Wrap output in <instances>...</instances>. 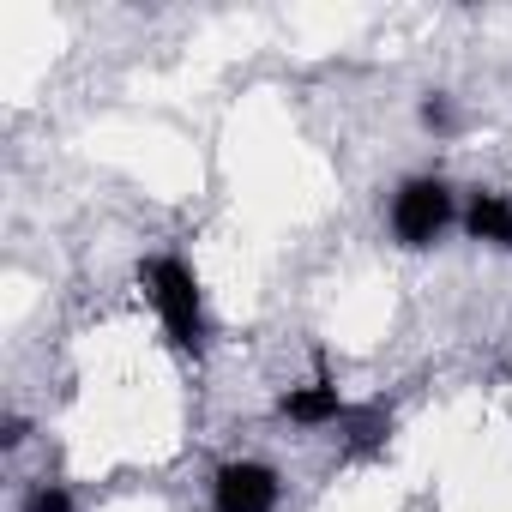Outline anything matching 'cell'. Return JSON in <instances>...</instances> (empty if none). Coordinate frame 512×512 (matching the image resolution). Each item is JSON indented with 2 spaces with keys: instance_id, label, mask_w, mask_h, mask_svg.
I'll return each instance as SVG.
<instances>
[{
  "instance_id": "cell-1",
  "label": "cell",
  "mask_w": 512,
  "mask_h": 512,
  "mask_svg": "<svg viewBox=\"0 0 512 512\" xmlns=\"http://www.w3.org/2000/svg\"><path fill=\"white\" fill-rule=\"evenodd\" d=\"M139 284L151 296V308L163 314V332L175 350L199 356L205 350V302H199V278L187 260H175V253H163V260H145L139 266Z\"/></svg>"
},
{
  "instance_id": "cell-2",
  "label": "cell",
  "mask_w": 512,
  "mask_h": 512,
  "mask_svg": "<svg viewBox=\"0 0 512 512\" xmlns=\"http://www.w3.org/2000/svg\"><path fill=\"white\" fill-rule=\"evenodd\" d=\"M452 223V187L440 175H416L392 193V235L404 247H428Z\"/></svg>"
},
{
  "instance_id": "cell-3",
  "label": "cell",
  "mask_w": 512,
  "mask_h": 512,
  "mask_svg": "<svg viewBox=\"0 0 512 512\" xmlns=\"http://www.w3.org/2000/svg\"><path fill=\"white\" fill-rule=\"evenodd\" d=\"M278 506V470L272 464H223L211 482V512H272Z\"/></svg>"
},
{
  "instance_id": "cell-4",
  "label": "cell",
  "mask_w": 512,
  "mask_h": 512,
  "mask_svg": "<svg viewBox=\"0 0 512 512\" xmlns=\"http://www.w3.org/2000/svg\"><path fill=\"white\" fill-rule=\"evenodd\" d=\"M464 229H470L476 241H488V247H512V199H506V193H494V187L470 193Z\"/></svg>"
},
{
  "instance_id": "cell-5",
  "label": "cell",
  "mask_w": 512,
  "mask_h": 512,
  "mask_svg": "<svg viewBox=\"0 0 512 512\" xmlns=\"http://www.w3.org/2000/svg\"><path fill=\"white\" fill-rule=\"evenodd\" d=\"M278 410H284L290 422H308V428H314V422H344V416H350V404L338 398V386H332V380L302 386V392H284V404H278Z\"/></svg>"
},
{
  "instance_id": "cell-6",
  "label": "cell",
  "mask_w": 512,
  "mask_h": 512,
  "mask_svg": "<svg viewBox=\"0 0 512 512\" xmlns=\"http://www.w3.org/2000/svg\"><path fill=\"white\" fill-rule=\"evenodd\" d=\"M25 512H73V494H67L61 482H37V488L25 494Z\"/></svg>"
},
{
  "instance_id": "cell-7",
  "label": "cell",
  "mask_w": 512,
  "mask_h": 512,
  "mask_svg": "<svg viewBox=\"0 0 512 512\" xmlns=\"http://www.w3.org/2000/svg\"><path fill=\"white\" fill-rule=\"evenodd\" d=\"M422 127H434V133H446V127H452V109H446V97H428V103H422Z\"/></svg>"
},
{
  "instance_id": "cell-8",
  "label": "cell",
  "mask_w": 512,
  "mask_h": 512,
  "mask_svg": "<svg viewBox=\"0 0 512 512\" xmlns=\"http://www.w3.org/2000/svg\"><path fill=\"white\" fill-rule=\"evenodd\" d=\"M25 434H31V422H19V416H13V422H7V434H0V440H7V446H25Z\"/></svg>"
}]
</instances>
